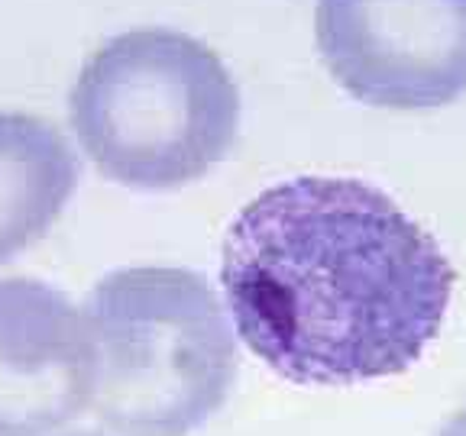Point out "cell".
<instances>
[{
  "mask_svg": "<svg viewBox=\"0 0 466 436\" xmlns=\"http://www.w3.org/2000/svg\"><path fill=\"white\" fill-rule=\"evenodd\" d=\"M220 284L233 333L259 362L291 385L350 388L424 356L457 272L386 191L301 174L233 217Z\"/></svg>",
  "mask_w": 466,
  "mask_h": 436,
  "instance_id": "6da1fadb",
  "label": "cell"
},
{
  "mask_svg": "<svg viewBox=\"0 0 466 436\" xmlns=\"http://www.w3.org/2000/svg\"><path fill=\"white\" fill-rule=\"evenodd\" d=\"M68 120L104 178L133 191H178L230 155L240 87L201 39L137 26L85 58Z\"/></svg>",
  "mask_w": 466,
  "mask_h": 436,
  "instance_id": "7a4b0ae2",
  "label": "cell"
},
{
  "mask_svg": "<svg viewBox=\"0 0 466 436\" xmlns=\"http://www.w3.org/2000/svg\"><path fill=\"white\" fill-rule=\"evenodd\" d=\"M97 382L91 411L116 436H188L237 382V336L208 278L172 265L104 275L85 298Z\"/></svg>",
  "mask_w": 466,
  "mask_h": 436,
  "instance_id": "3957f363",
  "label": "cell"
},
{
  "mask_svg": "<svg viewBox=\"0 0 466 436\" xmlns=\"http://www.w3.org/2000/svg\"><path fill=\"white\" fill-rule=\"evenodd\" d=\"M314 43L360 104L447 107L466 94V0H318Z\"/></svg>",
  "mask_w": 466,
  "mask_h": 436,
  "instance_id": "277c9868",
  "label": "cell"
},
{
  "mask_svg": "<svg viewBox=\"0 0 466 436\" xmlns=\"http://www.w3.org/2000/svg\"><path fill=\"white\" fill-rule=\"evenodd\" d=\"M95 382L85 311L39 278H0V436H49L78 421Z\"/></svg>",
  "mask_w": 466,
  "mask_h": 436,
  "instance_id": "5b68a950",
  "label": "cell"
},
{
  "mask_svg": "<svg viewBox=\"0 0 466 436\" xmlns=\"http://www.w3.org/2000/svg\"><path fill=\"white\" fill-rule=\"evenodd\" d=\"M81 165L58 126L0 114V265L39 243L78 188Z\"/></svg>",
  "mask_w": 466,
  "mask_h": 436,
  "instance_id": "8992f818",
  "label": "cell"
},
{
  "mask_svg": "<svg viewBox=\"0 0 466 436\" xmlns=\"http://www.w3.org/2000/svg\"><path fill=\"white\" fill-rule=\"evenodd\" d=\"M437 436H466V411H460V414L453 417V421L447 423Z\"/></svg>",
  "mask_w": 466,
  "mask_h": 436,
  "instance_id": "52a82bcc",
  "label": "cell"
},
{
  "mask_svg": "<svg viewBox=\"0 0 466 436\" xmlns=\"http://www.w3.org/2000/svg\"><path fill=\"white\" fill-rule=\"evenodd\" d=\"M68 436H97V433H68Z\"/></svg>",
  "mask_w": 466,
  "mask_h": 436,
  "instance_id": "ba28073f",
  "label": "cell"
}]
</instances>
